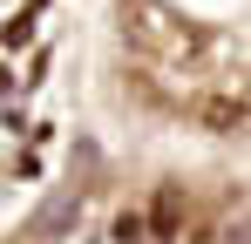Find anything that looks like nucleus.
<instances>
[{
    "mask_svg": "<svg viewBox=\"0 0 251 244\" xmlns=\"http://www.w3.org/2000/svg\"><path fill=\"white\" fill-rule=\"evenodd\" d=\"M75 203H82V190H75V183H68V190H54V197L34 210V231H41V238H61V231L75 224Z\"/></svg>",
    "mask_w": 251,
    "mask_h": 244,
    "instance_id": "obj_1",
    "label": "nucleus"
},
{
    "mask_svg": "<svg viewBox=\"0 0 251 244\" xmlns=\"http://www.w3.org/2000/svg\"><path fill=\"white\" fill-rule=\"evenodd\" d=\"M176 190H163V197H156V210H150V238H176Z\"/></svg>",
    "mask_w": 251,
    "mask_h": 244,
    "instance_id": "obj_3",
    "label": "nucleus"
},
{
    "mask_svg": "<svg viewBox=\"0 0 251 244\" xmlns=\"http://www.w3.org/2000/svg\"><path fill=\"white\" fill-rule=\"evenodd\" d=\"M34 14H41V0H34L27 14H14V21H7V48H21V41L34 34Z\"/></svg>",
    "mask_w": 251,
    "mask_h": 244,
    "instance_id": "obj_4",
    "label": "nucleus"
},
{
    "mask_svg": "<svg viewBox=\"0 0 251 244\" xmlns=\"http://www.w3.org/2000/svg\"><path fill=\"white\" fill-rule=\"evenodd\" d=\"M245 116H251L245 95H210V102H197V122H204V129H245Z\"/></svg>",
    "mask_w": 251,
    "mask_h": 244,
    "instance_id": "obj_2",
    "label": "nucleus"
}]
</instances>
